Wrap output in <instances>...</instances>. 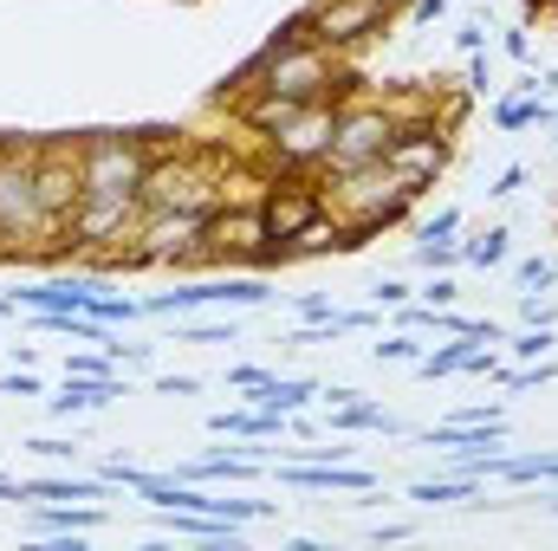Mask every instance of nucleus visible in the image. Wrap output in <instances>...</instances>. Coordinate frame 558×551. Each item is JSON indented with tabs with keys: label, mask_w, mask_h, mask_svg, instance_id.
<instances>
[{
	"label": "nucleus",
	"mask_w": 558,
	"mask_h": 551,
	"mask_svg": "<svg viewBox=\"0 0 558 551\" xmlns=\"http://www.w3.org/2000/svg\"><path fill=\"white\" fill-rule=\"evenodd\" d=\"M553 377H558V370L546 364V357H533V364H520V370H500V383H507V390H546Z\"/></svg>",
	"instance_id": "obj_30"
},
{
	"label": "nucleus",
	"mask_w": 558,
	"mask_h": 551,
	"mask_svg": "<svg viewBox=\"0 0 558 551\" xmlns=\"http://www.w3.org/2000/svg\"><path fill=\"white\" fill-rule=\"evenodd\" d=\"M494 78H487V52H468V91H487Z\"/></svg>",
	"instance_id": "obj_50"
},
{
	"label": "nucleus",
	"mask_w": 558,
	"mask_h": 551,
	"mask_svg": "<svg viewBox=\"0 0 558 551\" xmlns=\"http://www.w3.org/2000/svg\"><path fill=\"white\" fill-rule=\"evenodd\" d=\"M267 377H274V370H260V364H234V370H228V383H234V390H260Z\"/></svg>",
	"instance_id": "obj_43"
},
{
	"label": "nucleus",
	"mask_w": 558,
	"mask_h": 551,
	"mask_svg": "<svg viewBox=\"0 0 558 551\" xmlns=\"http://www.w3.org/2000/svg\"><path fill=\"white\" fill-rule=\"evenodd\" d=\"M338 331L357 338V331H377V311H338Z\"/></svg>",
	"instance_id": "obj_47"
},
{
	"label": "nucleus",
	"mask_w": 558,
	"mask_h": 551,
	"mask_svg": "<svg viewBox=\"0 0 558 551\" xmlns=\"http://www.w3.org/2000/svg\"><path fill=\"white\" fill-rule=\"evenodd\" d=\"M468 351H474V338H448V344H435V351H422L416 370L435 383V377H461V364H468Z\"/></svg>",
	"instance_id": "obj_27"
},
{
	"label": "nucleus",
	"mask_w": 558,
	"mask_h": 551,
	"mask_svg": "<svg viewBox=\"0 0 558 551\" xmlns=\"http://www.w3.org/2000/svg\"><path fill=\"white\" fill-rule=\"evenodd\" d=\"M111 396H131V377H124V370H118V377H65L59 396H46V409L72 421V415H85V409H105Z\"/></svg>",
	"instance_id": "obj_15"
},
{
	"label": "nucleus",
	"mask_w": 558,
	"mask_h": 551,
	"mask_svg": "<svg viewBox=\"0 0 558 551\" xmlns=\"http://www.w3.org/2000/svg\"><path fill=\"white\" fill-rule=\"evenodd\" d=\"M149 169H156L149 137L98 131L92 143H78V175H85V195H143Z\"/></svg>",
	"instance_id": "obj_3"
},
{
	"label": "nucleus",
	"mask_w": 558,
	"mask_h": 551,
	"mask_svg": "<svg viewBox=\"0 0 558 551\" xmlns=\"http://www.w3.org/2000/svg\"><path fill=\"white\" fill-rule=\"evenodd\" d=\"M454 234H461V208H435L416 228V241H454Z\"/></svg>",
	"instance_id": "obj_33"
},
{
	"label": "nucleus",
	"mask_w": 558,
	"mask_h": 551,
	"mask_svg": "<svg viewBox=\"0 0 558 551\" xmlns=\"http://www.w3.org/2000/svg\"><path fill=\"white\" fill-rule=\"evenodd\" d=\"M384 7H390V13H403V7H410V0H384Z\"/></svg>",
	"instance_id": "obj_55"
},
{
	"label": "nucleus",
	"mask_w": 558,
	"mask_h": 551,
	"mask_svg": "<svg viewBox=\"0 0 558 551\" xmlns=\"http://www.w3.org/2000/svg\"><path fill=\"white\" fill-rule=\"evenodd\" d=\"M286 421L292 415H274V409H215L208 428L221 441H286Z\"/></svg>",
	"instance_id": "obj_17"
},
{
	"label": "nucleus",
	"mask_w": 558,
	"mask_h": 551,
	"mask_svg": "<svg viewBox=\"0 0 558 551\" xmlns=\"http://www.w3.org/2000/svg\"><path fill=\"white\" fill-rule=\"evenodd\" d=\"M92 285L85 279H46V285H20L13 292V305L20 311H92Z\"/></svg>",
	"instance_id": "obj_16"
},
{
	"label": "nucleus",
	"mask_w": 558,
	"mask_h": 551,
	"mask_svg": "<svg viewBox=\"0 0 558 551\" xmlns=\"http://www.w3.org/2000/svg\"><path fill=\"white\" fill-rule=\"evenodd\" d=\"M390 20H397V13H390L384 0H312V7H305V26H312V39H318L325 52H351V46L377 39Z\"/></svg>",
	"instance_id": "obj_8"
},
{
	"label": "nucleus",
	"mask_w": 558,
	"mask_h": 551,
	"mask_svg": "<svg viewBox=\"0 0 558 551\" xmlns=\"http://www.w3.org/2000/svg\"><path fill=\"white\" fill-rule=\"evenodd\" d=\"M279 480L292 493H377V474L351 467V461H286Z\"/></svg>",
	"instance_id": "obj_13"
},
{
	"label": "nucleus",
	"mask_w": 558,
	"mask_h": 551,
	"mask_svg": "<svg viewBox=\"0 0 558 551\" xmlns=\"http://www.w3.org/2000/svg\"><path fill=\"white\" fill-rule=\"evenodd\" d=\"M39 234H52V221H46V208H39L33 149H13V143H0V247L39 241Z\"/></svg>",
	"instance_id": "obj_4"
},
{
	"label": "nucleus",
	"mask_w": 558,
	"mask_h": 551,
	"mask_svg": "<svg viewBox=\"0 0 558 551\" xmlns=\"http://www.w3.org/2000/svg\"><path fill=\"white\" fill-rule=\"evenodd\" d=\"M494 124H500L507 137H513V131H533V124L546 131V124H558V111L539 91H533V98H500V105H494Z\"/></svg>",
	"instance_id": "obj_23"
},
{
	"label": "nucleus",
	"mask_w": 558,
	"mask_h": 551,
	"mask_svg": "<svg viewBox=\"0 0 558 551\" xmlns=\"http://www.w3.org/2000/svg\"><path fill=\"white\" fill-rule=\"evenodd\" d=\"M546 13H558V0H546Z\"/></svg>",
	"instance_id": "obj_56"
},
{
	"label": "nucleus",
	"mask_w": 558,
	"mask_h": 551,
	"mask_svg": "<svg viewBox=\"0 0 558 551\" xmlns=\"http://www.w3.org/2000/svg\"><path fill=\"white\" fill-rule=\"evenodd\" d=\"M33 182H39V208L52 221V234H65L78 195H85V175H78V143H46L33 149Z\"/></svg>",
	"instance_id": "obj_11"
},
{
	"label": "nucleus",
	"mask_w": 558,
	"mask_h": 551,
	"mask_svg": "<svg viewBox=\"0 0 558 551\" xmlns=\"http://www.w3.org/2000/svg\"><path fill=\"white\" fill-rule=\"evenodd\" d=\"M318 390H325V383H312V377H267L260 390H247V403H254V409H274V415H299Z\"/></svg>",
	"instance_id": "obj_20"
},
{
	"label": "nucleus",
	"mask_w": 558,
	"mask_h": 551,
	"mask_svg": "<svg viewBox=\"0 0 558 551\" xmlns=\"http://www.w3.org/2000/svg\"><path fill=\"white\" fill-rule=\"evenodd\" d=\"M111 351V364H149L156 357V344H105Z\"/></svg>",
	"instance_id": "obj_45"
},
{
	"label": "nucleus",
	"mask_w": 558,
	"mask_h": 551,
	"mask_svg": "<svg viewBox=\"0 0 558 551\" xmlns=\"http://www.w3.org/2000/svg\"><path fill=\"white\" fill-rule=\"evenodd\" d=\"M92 318H105V325H131V318H149V311H143V298H105V292H98V298H92Z\"/></svg>",
	"instance_id": "obj_32"
},
{
	"label": "nucleus",
	"mask_w": 558,
	"mask_h": 551,
	"mask_svg": "<svg viewBox=\"0 0 558 551\" xmlns=\"http://www.w3.org/2000/svg\"><path fill=\"white\" fill-rule=\"evenodd\" d=\"M202 377H156V396H195Z\"/></svg>",
	"instance_id": "obj_49"
},
{
	"label": "nucleus",
	"mask_w": 558,
	"mask_h": 551,
	"mask_svg": "<svg viewBox=\"0 0 558 551\" xmlns=\"http://www.w3.org/2000/svg\"><path fill=\"white\" fill-rule=\"evenodd\" d=\"M318 396H325V409H344V403H357L364 390H351V383H331V390H318Z\"/></svg>",
	"instance_id": "obj_52"
},
{
	"label": "nucleus",
	"mask_w": 558,
	"mask_h": 551,
	"mask_svg": "<svg viewBox=\"0 0 558 551\" xmlns=\"http://www.w3.org/2000/svg\"><path fill=\"white\" fill-rule=\"evenodd\" d=\"M520 188H526V162H507V169L487 182V195H494V201H507V195H520Z\"/></svg>",
	"instance_id": "obj_36"
},
{
	"label": "nucleus",
	"mask_w": 558,
	"mask_h": 551,
	"mask_svg": "<svg viewBox=\"0 0 558 551\" xmlns=\"http://www.w3.org/2000/svg\"><path fill=\"white\" fill-rule=\"evenodd\" d=\"M182 344H234V325H175Z\"/></svg>",
	"instance_id": "obj_35"
},
{
	"label": "nucleus",
	"mask_w": 558,
	"mask_h": 551,
	"mask_svg": "<svg viewBox=\"0 0 558 551\" xmlns=\"http://www.w3.org/2000/svg\"><path fill=\"white\" fill-rule=\"evenodd\" d=\"M331 131H338V98L305 105L286 131H274V137H267L274 169H286V175H299V169H325V156H331Z\"/></svg>",
	"instance_id": "obj_7"
},
{
	"label": "nucleus",
	"mask_w": 558,
	"mask_h": 551,
	"mask_svg": "<svg viewBox=\"0 0 558 551\" xmlns=\"http://www.w3.org/2000/svg\"><path fill=\"white\" fill-rule=\"evenodd\" d=\"M403 131V118H397V105H338V131H331V156H325V169L338 175V169H357V162H384V149L390 137Z\"/></svg>",
	"instance_id": "obj_5"
},
{
	"label": "nucleus",
	"mask_w": 558,
	"mask_h": 551,
	"mask_svg": "<svg viewBox=\"0 0 558 551\" xmlns=\"http://www.w3.org/2000/svg\"><path fill=\"white\" fill-rule=\"evenodd\" d=\"M371 539H377V546H403V539H416V526H403V519H390V526H377Z\"/></svg>",
	"instance_id": "obj_51"
},
{
	"label": "nucleus",
	"mask_w": 558,
	"mask_h": 551,
	"mask_svg": "<svg viewBox=\"0 0 558 551\" xmlns=\"http://www.w3.org/2000/svg\"><path fill=\"white\" fill-rule=\"evenodd\" d=\"M195 305L260 311V305H274V285H267V279H241V273H215V279H189V285H175V292L143 298V311H149V318H182V311H195Z\"/></svg>",
	"instance_id": "obj_6"
},
{
	"label": "nucleus",
	"mask_w": 558,
	"mask_h": 551,
	"mask_svg": "<svg viewBox=\"0 0 558 551\" xmlns=\"http://www.w3.org/2000/svg\"><path fill=\"white\" fill-rule=\"evenodd\" d=\"M494 480H513V487H533V480H553L558 487V454H500Z\"/></svg>",
	"instance_id": "obj_26"
},
{
	"label": "nucleus",
	"mask_w": 558,
	"mask_h": 551,
	"mask_svg": "<svg viewBox=\"0 0 558 551\" xmlns=\"http://www.w3.org/2000/svg\"><path fill=\"white\" fill-rule=\"evenodd\" d=\"M500 46H507V59H520V65L533 59V33H526V26H513V33H507Z\"/></svg>",
	"instance_id": "obj_46"
},
{
	"label": "nucleus",
	"mask_w": 558,
	"mask_h": 551,
	"mask_svg": "<svg viewBox=\"0 0 558 551\" xmlns=\"http://www.w3.org/2000/svg\"><path fill=\"white\" fill-rule=\"evenodd\" d=\"M371 357H377V364H416V357H422V344L410 338V331H390L384 344H371Z\"/></svg>",
	"instance_id": "obj_31"
},
{
	"label": "nucleus",
	"mask_w": 558,
	"mask_h": 551,
	"mask_svg": "<svg viewBox=\"0 0 558 551\" xmlns=\"http://www.w3.org/2000/svg\"><path fill=\"white\" fill-rule=\"evenodd\" d=\"M299 111H305V105H299V98H286V91H247V98H241V124H247L254 137H274V131H286Z\"/></svg>",
	"instance_id": "obj_19"
},
{
	"label": "nucleus",
	"mask_w": 558,
	"mask_h": 551,
	"mask_svg": "<svg viewBox=\"0 0 558 551\" xmlns=\"http://www.w3.org/2000/svg\"><path fill=\"white\" fill-rule=\"evenodd\" d=\"M371 298L397 311V305H410V285H403V279H377V285H371Z\"/></svg>",
	"instance_id": "obj_39"
},
{
	"label": "nucleus",
	"mask_w": 558,
	"mask_h": 551,
	"mask_svg": "<svg viewBox=\"0 0 558 551\" xmlns=\"http://www.w3.org/2000/svg\"><path fill=\"white\" fill-rule=\"evenodd\" d=\"M208 260V215L202 208H143L137 234L111 267H202Z\"/></svg>",
	"instance_id": "obj_2"
},
{
	"label": "nucleus",
	"mask_w": 558,
	"mask_h": 551,
	"mask_svg": "<svg viewBox=\"0 0 558 551\" xmlns=\"http://www.w3.org/2000/svg\"><path fill=\"white\" fill-rule=\"evenodd\" d=\"M454 298H461V285H454L448 273H435L428 285H422V305H435V311H441V305H454Z\"/></svg>",
	"instance_id": "obj_37"
},
{
	"label": "nucleus",
	"mask_w": 558,
	"mask_h": 551,
	"mask_svg": "<svg viewBox=\"0 0 558 551\" xmlns=\"http://www.w3.org/2000/svg\"><path fill=\"white\" fill-rule=\"evenodd\" d=\"M46 383L33 377V370H13V377H0V396H39Z\"/></svg>",
	"instance_id": "obj_41"
},
{
	"label": "nucleus",
	"mask_w": 558,
	"mask_h": 551,
	"mask_svg": "<svg viewBox=\"0 0 558 551\" xmlns=\"http://www.w3.org/2000/svg\"><path fill=\"white\" fill-rule=\"evenodd\" d=\"M105 526V506L85 500V506H65V500H39L33 506V532H92Z\"/></svg>",
	"instance_id": "obj_21"
},
{
	"label": "nucleus",
	"mask_w": 558,
	"mask_h": 551,
	"mask_svg": "<svg viewBox=\"0 0 558 551\" xmlns=\"http://www.w3.org/2000/svg\"><path fill=\"white\" fill-rule=\"evenodd\" d=\"M26 448H33V454H46V461H72V454H78L72 441H52V434H33Z\"/></svg>",
	"instance_id": "obj_44"
},
{
	"label": "nucleus",
	"mask_w": 558,
	"mask_h": 551,
	"mask_svg": "<svg viewBox=\"0 0 558 551\" xmlns=\"http://www.w3.org/2000/svg\"><path fill=\"white\" fill-rule=\"evenodd\" d=\"M533 91H539V98H546V91H558V65L546 72V78H533Z\"/></svg>",
	"instance_id": "obj_54"
},
{
	"label": "nucleus",
	"mask_w": 558,
	"mask_h": 551,
	"mask_svg": "<svg viewBox=\"0 0 558 551\" xmlns=\"http://www.w3.org/2000/svg\"><path fill=\"white\" fill-rule=\"evenodd\" d=\"M513 285H520V292H553L558 285V260H546V254L520 260V267H513Z\"/></svg>",
	"instance_id": "obj_29"
},
{
	"label": "nucleus",
	"mask_w": 558,
	"mask_h": 551,
	"mask_svg": "<svg viewBox=\"0 0 558 551\" xmlns=\"http://www.w3.org/2000/svg\"><path fill=\"white\" fill-rule=\"evenodd\" d=\"M215 175H202V169H189V162H156L149 169V182H143V208H202V215H215Z\"/></svg>",
	"instance_id": "obj_12"
},
{
	"label": "nucleus",
	"mask_w": 558,
	"mask_h": 551,
	"mask_svg": "<svg viewBox=\"0 0 558 551\" xmlns=\"http://www.w3.org/2000/svg\"><path fill=\"white\" fill-rule=\"evenodd\" d=\"M403 13H410V26H435V20H448V0H410Z\"/></svg>",
	"instance_id": "obj_38"
},
{
	"label": "nucleus",
	"mask_w": 558,
	"mask_h": 551,
	"mask_svg": "<svg viewBox=\"0 0 558 551\" xmlns=\"http://www.w3.org/2000/svg\"><path fill=\"white\" fill-rule=\"evenodd\" d=\"M474 487H481V480L454 467V474H441V480H410V500H416V506H468Z\"/></svg>",
	"instance_id": "obj_22"
},
{
	"label": "nucleus",
	"mask_w": 558,
	"mask_h": 551,
	"mask_svg": "<svg viewBox=\"0 0 558 551\" xmlns=\"http://www.w3.org/2000/svg\"><path fill=\"white\" fill-rule=\"evenodd\" d=\"M520 325H558V298H539V292H520Z\"/></svg>",
	"instance_id": "obj_34"
},
{
	"label": "nucleus",
	"mask_w": 558,
	"mask_h": 551,
	"mask_svg": "<svg viewBox=\"0 0 558 551\" xmlns=\"http://www.w3.org/2000/svg\"><path fill=\"white\" fill-rule=\"evenodd\" d=\"M461 377H500V364H494V357L474 344V351H468V364H461Z\"/></svg>",
	"instance_id": "obj_48"
},
{
	"label": "nucleus",
	"mask_w": 558,
	"mask_h": 551,
	"mask_svg": "<svg viewBox=\"0 0 558 551\" xmlns=\"http://www.w3.org/2000/svg\"><path fill=\"white\" fill-rule=\"evenodd\" d=\"M331 434H416L403 415H390L384 403H371V396H357V403H344V409H331Z\"/></svg>",
	"instance_id": "obj_18"
},
{
	"label": "nucleus",
	"mask_w": 558,
	"mask_h": 551,
	"mask_svg": "<svg viewBox=\"0 0 558 551\" xmlns=\"http://www.w3.org/2000/svg\"><path fill=\"white\" fill-rule=\"evenodd\" d=\"M0 500H26V487H20L13 474H0Z\"/></svg>",
	"instance_id": "obj_53"
},
{
	"label": "nucleus",
	"mask_w": 558,
	"mask_h": 551,
	"mask_svg": "<svg viewBox=\"0 0 558 551\" xmlns=\"http://www.w3.org/2000/svg\"><path fill=\"white\" fill-rule=\"evenodd\" d=\"M461 260L481 267V273H487V267H507V260H513V228H500V221L481 228L474 241H461Z\"/></svg>",
	"instance_id": "obj_24"
},
{
	"label": "nucleus",
	"mask_w": 558,
	"mask_h": 551,
	"mask_svg": "<svg viewBox=\"0 0 558 551\" xmlns=\"http://www.w3.org/2000/svg\"><path fill=\"white\" fill-rule=\"evenodd\" d=\"M325 215V195L318 188H274L267 201H260V221H267V241H274V254L305 228V221H318Z\"/></svg>",
	"instance_id": "obj_14"
},
{
	"label": "nucleus",
	"mask_w": 558,
	"mask_h": 551,
	"mask_svg": "<svg viewBox=\"0 0 558 551\" xmlns=\"http://www.w3.org/2000/svg\"><path fill=\"white\" fill-rule=\"evenodd\" d=\"M410 208H416V188H403L384 162H357V169H338V175H331V215L344 221L351 254H357L371 234L397 228Z\"/></svg>",
	"instance_id": "obj_1"
},
{
	"label": "nucleus",
	"mask_w": 558,
	"mask_h": 551,
	"mask_svg": "<svg viewBox=\"0 0 558 551\" xmlns=\"http://www.w3.org/2000/svg\"><path fill=\"white\" fill-rule=\"evenodd\" d=\"M331 311H338V305H331L325 292H305V298H299V325H318V318H331Z\"/></svg>",
	"instance_id": "obj_40"
},
{
	"label": "nucleus",
	"mask_w": 558,
	"mask_h": 551,
	"mask_svg": "<svg viewBox=\"0 0 558 551\" xmlns=\"http://www.w3.org/2000/svg\"><path fill=\"white\" fill-rule=\"evenodd\" d=\"M20 487H26V500L39 506V500H105L111 480H78V474L65 480V474H46V480H20Z\"/></svg>",
	"instance_id": "obj_25"
},
{
	"label": "nucleus",
	"mask_w": 558,
	"mask_h": 551,
	"mask_svg": "<svg viewBox=\"0 0 558 551\" xmlns=\"http://www.w3.org/2000/svg\"><path fill=\"white\" fill-rule=\"evenodd\" d=\"M384 169L403 182V188H428L441 169H448V131L435 124V118H416V124H403L397 137H390V149H384Z\"/></svg>",
	"instance_id": "obj_9"
},
{
	"label": "nucleus",
	"mask_w": 558,
	"mask_h": 551,
	"mask_svg": "<svg viewBox=\"0 0 558 551\" xmlns=\"http://www.w3.org/2000/svg\"><path fill=\"white\" fill-rule=\"evenodd\" d=\"M454 46H461V52H481V46H487V26H481V20H461V26H454Z\"/></svg>",
	"instance_id": "obj_42"
},
{
	"label": "nucleus",
	"mask_w": 558,
	"mask_h": 551,
	"mask_svg": "<svg viewBox=\"0 0 558 551\" xmlns=\"http://www.w3.org/2000/svg\"><path fill=\"white\" fill-rule=\"evenodd\" d=\"M410 260H416L422 273H448V267H461V241H416Z\"/></svg>",
	"instance_id": "obj_28"
},
{
	"label": "nucleus",
	"mask_w": 558,
	"mask_h": 551,
	"mask_svg": "<svg viewBox=\"0 0 558 551\" xmlns=\"http://www.w3.org/2000/svg\"><path fill=\"white\" fill-rule=\"evenodd\" d=\"M143 221V195H78L72 221H65V241L72 247H111V241H131Z\"/></svg>",
	"instance_id": "obj_10"
}]
</instances>
